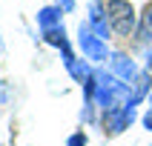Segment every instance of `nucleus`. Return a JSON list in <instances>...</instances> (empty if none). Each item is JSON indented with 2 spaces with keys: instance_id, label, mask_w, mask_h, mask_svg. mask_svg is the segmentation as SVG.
I'll use <instances>...</instances> for the list:
<instances>
[{
  "instance_id": "f257e3e1",
  "label": "nucleus",
  "mask_w": 152,
  "mask_h": 146,
  "mask_svg": "<svg viewBox=\"0 0 152 146\" xmlns=\"http://www.w3.org/2000/svg\"><path fill=\"white\" fill-rule=\"evenodd\" d=\"M132 97V86L118 80V77L106 72V69H95V106L101 112L115 109V106H126Z\"/></svg>"
},
{
  "instance_id": "f03ea898",
  "label": "nucleus",
  "mask_w": 152,
  "mask_h": 146,
  "mask_svg": "<svg viewBox=\"0 0 152 146\" xmlns=\"http://www.w3.org/2000/svg\"><path fill=\"white\" fill-rule=\"evenodd\" d=\"M106 17H109L115 34H121V37L135 34L138 15H135V6H132L129 0H106Z\"/></svg>"
},
{
  "instance_id": "7ed1b4c3",
  "label": "nucleus",
  "mask_w": 152,
  "mask_h": 146,
  "mask_svg": "<svg viewBox=\"0 0 152 146\" xmlns=\"http://www.w3.org/2000/svg\"><path fill=\"white\" fill-rule=\"evenodd\" d=\"M77 49L83 52V57L89 60V63H106L109 54H112V52L106 49V40H101V37L92 32L89 20H83L80 29H77Z\"/></svg>"
},
{
  "instance_id": "20e7f679",
  "label": "nucleus",
  "mask_w": 152,
  "mask_h": 146,
  "mask_svg": "<svg viewBox=\"0 0 152 146\" xmlns=\"http://www.w3.org/2000/svg\"><path fill=\"white\" fill-rule=\"evenodd\" d=\"M135 106H115V109H106L101 112V126H103V135L106 137H118L124 135L132 123H135Z\"/></svg>"
},
{
  "instance_id": "39448f33",
  "label": "nucleus",
  "mask_w": 152,
  "mask_h": 146,
  "mask_svg": "<svg viewBox=\"0 0 152 146\" xmlns=\"http://www.w3.org/2000/svg\"><path fill=\"white\" fill-rule=\"evenodd\" d=\"M106 63H109V72H112L115 77H118V80H124V83H132V80H135V77L141 75L138 63H135L132 57H129L126 52H112Z\"/></svg>"
},
{
  "instance_id": "423d86ee",
  "label": "nucleus",
  "mask_w": 152,
  "mask_h": 146,
  "mask_svg": "<svg viewBox=\"0 0 152 146\" xmlns=\"http://www.w3.org/2000/svg\"><path fill=\"white\" fill-rule=\"evenodd\" d=\"M43 40L49 43V46H55V49H60V52H63V63L75 57V54H72V46H69V40H66V29H63V26L46 29V32H43Z\"/></svg>"
},
{
  "instance_id": "0eeeda50",
  "label": "nucleus",
  "mask_w": 152,
  "mask_h": 146,
  "mask_svg": "<svg viewBox=\"0 0 152 146\" xmlns=\"http://www.w3.org/2000/svg\"><path fill=\"white\" fill-rule=\"evenodd\" d=\"M132 97H129V106H138V103L141 100H146V97H149V92H152V72H141V75L135 77V80H132Z\"/></svg>"
},
{
  "instance_id": "6e6552de",
  "label": "nucleus",
  "mask_w": 152,
  "mask_h": 146,
  "mask_svg": "<svg viewBox=\"0 0 152 146\" xmlns=\"http://www.w3.org/2000/svg\"><path fill=\"white\" fill-rule=\"evenodd\" d=\"M66 72L72 75V80H77L80 86H83L86 80H92V75H95V69L89 66V60H86V57H72V60H66Z\"/></svg>"
},
{
  "instance_id": "1a4fd4ad",
  "label": "nucleus",
  "mask_w": 152,
  "mask_h": 146,
  "mask_svg": "<svg viewBox=\"0 0 152 146\" xmlns=\"http://www.w3.org/2000/svg\"><path fill=\"white\" fill-rule=\"evenodd\" d=\"M60 15H63V6H43L40 12H37V26H40V32H46V29H55V26H63L60 23Z\"/></svg>"
},
{
  "instance_id": "9d476101",
  "label": "nucleus",
  "mask_w": 152,
  "mask_h": 146,
  "mask_svg": "<svg viewBox=\"0 0 152 146\" xmlns=\"http://www.w3.org/2000/svg\"><path fill=\"white\" fill-rule=\"evenodd\" d=\"M135 40H138V43H146V40H152V3L144 9V15H141V20H138Z\"/></svg>"
},
{
  "instance_id": "9b49d317",
  "label": "nucleus",
  "mask_w": 152,
  "mask_h": 146,
  "mask_svg": "<svg viewBox=\"0 0 152 146\" xmlns=\"http://www.w3.org/2000/svg\"><path fill=\"white\" fill-rule=\"evenodd\" d=\"M92 26V32L101 37V40H109L112 37V23H109V17H101V20H95V23H89Z\"/></svg>"
},
{
  "instance_id": "f8f14e48",
  "label": "nucleus",
  "mask_w": 152,
  "mask_h": 146,
  "mask_svg": "<svg viewBox=\"0 0 152 146\" xmlns=\"http://www.w3.org/2000/svg\"><path fill=\"white\" fill-rule=\"evenodd\" d=\"M66 146H89V137H86V132L80 129V132H75V135L66 137Z\"/></svg>"
},
{
  "instance_id": "ddd939ff",
  "label": "nucleus",
  "mask_w": 152,
  "mask_h": 146,
  "mask_svg": "<svg viewBox=\"0 0 152 146\" xmlns=\"http://www.w3.org/2000/svg\"><path fill=\"white\" fill-rule=\"evenodd\" d=\"M141 123H144V129H146V132H152V109H146V112H144Z\"/></svg>"
},
{
  "instance_id": "4468645a",
  "label": "nucleus",
  "mask_w": 152,
  "mask_h": 146,
  "mask_svg": "<svg viewBox=\"0 0 152 146\" xmlns=\"http://www.w3.org/2000/svg\"><path fill=\"white\" fill-rule=\"evenodd\" d=\"M58 6H63V12H69V9L75 6V3H72V0H58Z\"/></svg>"
},
{
  "instance_id": "2eb2a0df",
  "label": "nucleus",
  "mask_w": 152,
  "mask_h": 146,
  "mask_svg": "<svg viewBox=\"0 0 152 146\" xmlns=\"http://www.w3.org/2000/svg\"><path fill=\"white\" fill-rule=\"evenodd\" d=\"M146 72H152V49H149V57H146Z\"/></svg>"
},
{
  "instance_id": "dca6fc26",
  "label": "nucleus",
  "mask_w": 152,
  "mask_h": 146,
  "mask_svg": "<svg viewBox=\"0 0 152 146\" xmlns=\"http://www.w3.org/2000/svg\"><path fill=\"white\" fill-rule=\"evenodd\" d=\"M146 100H149V109H152V92H149V97H146Z\"/></svg>"
}]
</instances>
